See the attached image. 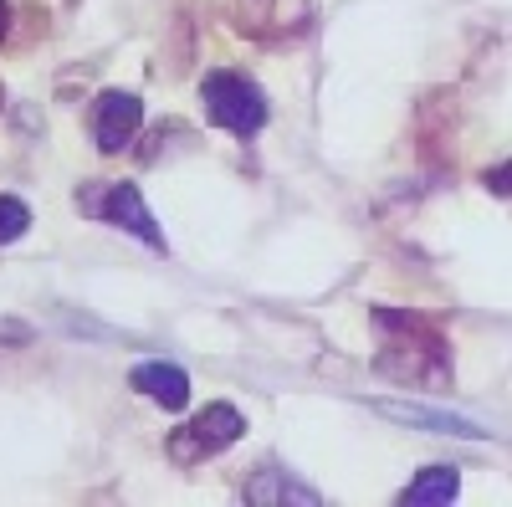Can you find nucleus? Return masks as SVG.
Returning <instances> with one entry per match:
<instances>
[{"mask_svg": "<svg viewBox=\"0 0 512 507\" xmlns=\"http://www.w3.org/2000/svg\"><path fill=\"white\" fill-rule=\"evenodd\" d=\"M374 323L384 333H395L390 344L379 349V369L390 379H400V385H446L451 379L446 344L436 338L431 323H420L410 313H395V308H374Z\"/></svg>", "mask_w": 512, "mask_h": 507, "instance_id": "f257e3e1", "label": "nucleus"}, {"mask_svg": "<svg viewBox=\"0 0 512 507\" xmlns=\"http://www.w3.org/2000/svg\"><path fill=\"white\" fill-rule=\"evenodd\" d=\"M200 103H205V118L221 123V129L236 134V139L262 134L267 129V113H272L267 108V93L256 88L251 77H241V72H205Z\"/></svg>", "mask_w": 512, "mask_h": 507, "instance_id": "f03ea898", "label": "nucleus"}, {"mask_svg": "<svg viewBox=\"0 0 512 507\" xmlns=\"http://www.w3.org/2000/svg\"><path fill=\"white\" fill-rule=\"evenodd\" d=\"M77 210H82V216H98V221L118 226V231H128V236H139L149 251H164V231L154 221V210L144 205L139 185H128V180H118V185H103V180L82 185L77 190Z\"/></svg>", "mask_w": 512, "mask_h": 507, "instance_id": "7ed1b4c3", "label": "nucleus"}, {"mask_svg": "<svg viewBox=\"0 0 512 507\" xmlns=\"http://www.w3.org/2000/svg\"><path fill=\"white\" fill-rule=\"evenodd\" d=\"M241 431H246V420H241L236 405H226V400H221V405H205L190 426L169 431V456H175L180 467H195V461L221 456L226 446H236Z\"/></svg>", "mask_w": 512, "mask_h": 507, "instance_id": "20e7f679", "label": "nucleus"}, {"mask_svg": "<svg viewBox=\"0 0 512 507\" xmlns=\"http://www.w3.org/2000/svg\"><path fill=\"white\" fill-rule=\"evenodd\" d=\"M139 123H144V103L134 93H103L98 108H93V139H98L103 154H123L134 144Z\"/></svg>", "mask_w": 512, "mask_h": 507, "instance_id": "39448f33", "label": "nucleus"}, {"mask_svg": "<svg viewBox=\"0 0 512 507\" xmlns=\"http://www.w3.org/2000/svg\"><path fill=\"white\" fill-rule=\"evenodd\" d=\"M374 410H379L384 420H400V426H420V431H431V436H466V441L487 436L477 420L451 415V410H431V405H415V400H374Z\"/></svg>", "mask_w": 512, "mask_h": 507, "instance_id": "423d86ee", "label": "nucleus"}, {"mask_svg": "<svg viewBox=\"0 0 512 507\" xmlns=\"http://www.w3.org/2000/svg\"><path fill=\"white\" fill-rule=\"evenodd\" d=\"M128 385H134L139 395H149L154 405H164V410H185V405H190V374H185L180 364L144 359V364H134Z\"/></svg>", "mask_w": 512, "mask_h": 507, "instance_id": "0eeeda50", "label": "nucleus"}, {"mask_svg": "<svg viewBox=\"0 0 512 507\" xmlns=\"http://www.w3.org/2000/svg\"><path fill=\"white\" fill-rule=\"evenodd\" d=\"M246 502H262V507H272V502H303V507H318V492L313 487H303L297 477H287V472H256L251 482H246Z\"/></svg>", "mask_w": 512, "mask_h": 507, "instance_id": "6e6552de", "label": "nucleus"}, {"mask_svg": "<svg viewBox=\"0 0 512 507\" xmlns=\"http://www.w3.org/2000/svg\"><path fill=\"white\" fill-rule=\"evenodd\" d=\"M461 492V477H456V467H425L405 492H400V502H415V507H425V502H451Z\"/></svg>", "mask_w": 512, "mask_h": 507, "instance_id": "1a4fd4ad", "label": "nucleus"}, {"mask_svg": "<svg viewBox=\"0 0 512 507\" xmlns=\"http://www.w3.org/2000/svg\"><path fill=\"white\" fill-rule=\"evenodd\" d=\"M26 226H31V210H26V200H16V195H0V246L21 241V236H26Z\"/></svg>", "mask_w": 512, "mask_h": 507, "instance_id": "9d476101", "label": "nucleus"}, {"mask_svg": "<svg viewBox=\"0 0 512 507\" xmlns=\"http://www.w3.org/2000/svg\"><path fill=\"white\" fill-rule=\"evenodd\" d=\"M487 190L492 195H512V159L497 164V169H487Z\"/></svg>", "mask_w": 512, "mask_h": 507, "instance_id": "9b49d317", "label": "nucleus"}, {"mask_svg": "<svg viewBox=\"0 0 512 507\" xmlns=\"http://www.w3.org/2000/svg\"><path fill=\"white\" fill-rule=\"evenodd\" d=\"M11 36V0H0V41Z\"/></svg>", "mask_w": 512, "mask_h": 507, "instance_id": "f8f14e48", "label": "nucleus"}, {"mask_svg": "<svg viewBox=\"0 0 512 507\" xmlns=\"http://www.w3.org/2000/svg\"><path fill=\"white\" fill-rule=\"evenodd\" d=\"M256 6H267V0H256Z\"/></svg>", "mask_w": 512, "mask_h": 507, "instance_id": "ddd939ff", "label": "nucleus"}]
</instances>
